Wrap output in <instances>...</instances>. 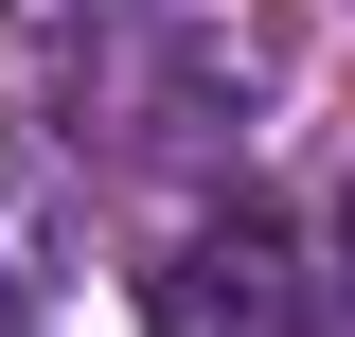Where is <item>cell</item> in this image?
<instances>
[{
  "label": "cell",
  "mask_w": 355,
  "mask_h": 337,
  "mask_svg": "<svg viewBox=\"0 0 355 337\" xmlns=\"http://www.w3.org/2000/svg\"><path fill=\"white\" fill-rule=\"evenodd\" d=\"M142 320L160 337H302L320 320V266L284 213H196L160 266H142Z\"/></svg>",
  "instance_id": "obj_1"
}]
</instances>
